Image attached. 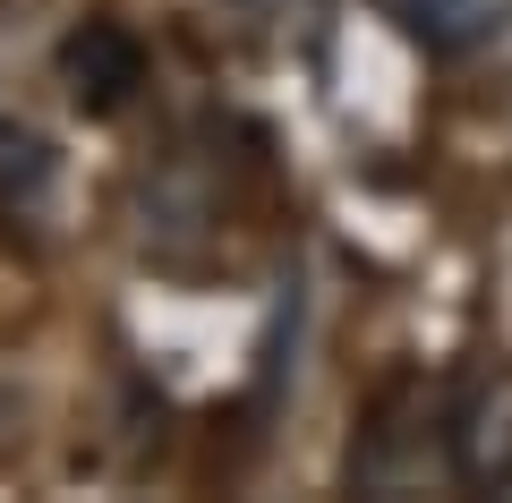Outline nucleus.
<instances>
[{
    "label": "nucleus",
    "mask_w": 512,
    "mask_h": 503,
    "mask_svg": "<svg viewBox=\"0 0 512 503\" xmlns=\"http://www.w3.org/2000/svg\"><path fill=\"white\" fill-rule=\"evenodd\" d=\"M60 77H69L77 111L111 120V111H128V94L146 86V43L128 35L120 18H86L69 43H60Z\"/></svg>",
    "instance_id": "obj_1"
},
{
    "label": "nucleus",
    "mask_w": 512,
    "mask_h": 503,
    "mask_svg": "<svg viewBox=\"0 0 512 503\" xmlns=\"http://www.w3.org/2000/svg\"><path fill=\"white\" fill-rule=\"evenodd\" d=\"M453 469L470 486H512V376H487L453 410Z\"/></svg>",
    "instance_id": "obj_2"
},
{
    "label": "nucleus",
    "mask_w": 512,
    "mask_h": 503,
    "mask_svg": "<svg viewBox=\"0 0 512 503\" xmlns=\"http://www.w3.org/2000/svg\"><path fill=\"white\" fill-rule=\"evenodd\" d=\"M384 18L419 52H478L512 26V0H384Z\"/></svg>",
    "instance_id": "obj_3"
},
{
    "label": "nucleus",
    "mask_w": 512,
    "mask_h": 503,
    "mask_svg": "<svg viewBox=\"0 0 512 503\" xmlns=\"http://www.w3.org/2000/svg\"><path fill=\"white\" fill-rule=\"evenodd\" d=\"M43 188H52V145L26 120H0V205L9 214H35Z\"/></svg>",
    "instance_id": "obj_4"
}]
</instances>
